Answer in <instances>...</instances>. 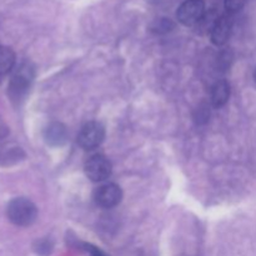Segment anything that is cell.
I'll return each instance as SVG.
<instances>
[{"label":"cell","mask_w":256,"mask_h":256,"mask_svg":"<svg viewBox=\"0 0 256 256\" xmlns=\"http://www.w3.org/2000/svg\"><path fill=\"white\" fill-rule=\"evenodd\" d=\"M8 218L16 226H30L38 218V209L26 198H16L9 202L6 209Z\"/></svg>","instance_id":"6da1fadb"},{"label":"cell","mask_w":256,"mask_h":256,"mask_svg":"<svg viewBox=\"0 0 256 256\" xmlns=\"http://www.w3.org/2000/svg\"><path fill=\"white\" fill-rule=\"evenodd\" d=\"M105 139V128L99 122H89L82 128L78 135V144L84 150L100 146Z\"/></svg>","instance_id":"7a4b0ae2"},{"label":"cell","mask_w":256,"mask_h":256,"mask_svg":"<svg viewBox=\"0 0 256 256\" xmlns=\"http://www.w3.org/2000/svg\"><path fill=\"white\" fill-rule=\"evenodd\" d=\"M205 15V2L202 0H185L178 8V20L185 26L198 25Z\"/></svg>","instance_id":"3957f363"},{"label":"cell","mask_w":256,"mask_h":256,"mask_svg":"<svg viewBox=\"0 0 256 256\" xmlns=\"http://www.w3.org/2000/svg\"><path fill=\"white\" fill-rule=\"evenodd\" d=\"M85 174L92 182H102L109 179L112 172V165L106 156L102 154L92 155L85 162Z\"/></svg>","instance_id":"277c9868"},{"label":"cell","mask_w":256,"mask_h":256,"mask_svg":"<svg viewBox=\"0 0 256 256\" xmlns=\"http://www.w3.org/2000/svg\"><path fill=\"white\" fill-rule=\"evenodd\" d=\"M34 79V69L29 64H22L12 75L9 84V92L12 99H20L29 89Z\"/></svg>","instance_id":"5b68a950"},{"label":"cell","mask_w":256,"mask_h":256,"mask_svg":"<svg viewBox=\"0 0 256 256\" xmlns=\"http://www.w3.org/2000/svg\"><path fill=\"white\" fill-rule=\"evenodd\" d=\"M95 202L99 205L100 208L104 209H112L116 205L120 204L122 199V188L116 184H105L102 186L98 188L94 195Z\"/></svg>","instance_id":"8992f818"},{"label":"cell","mask_w":256,"mask_h":256,"mask_svg":"<svg viewBox=\"0 0 256 256\" xmlns=\"http://www.w3.org/2000/svg\"><path fill=\"white\" fill-rule=\"evenodd\" d=\"M232 19L230 16V14H225L222 15L216 19L215 22L214 26H212V44L218 45H224L225 42L229 40L230 34H232Z\"/></svg>","instance_id":"52a82bcc"},{"label":"cell","mask_w":256,"mask_h":256,"mask_svg":"<svg viewBox=\"0 0 256 256\" xmlns=\"http://www.w3.org/2000/svg\"><path fill=\"white\" fill-rule=\"evenodd\" d=\"M230 85L226 80H219L212 89V104L215 108H222L229 102Z\"/></svg>","instance_id":"ba28073f"},{"label":"cell","mask_w":256,"mask_h":256,"mask_svg":"<svg viewBox=\"0 0 256 256\" xmlns=\"http://www.w3.org/2000/svg\"><path fill=\"white\" fill-rule=\"evenodd\" d=\"M45 140L54 146L64 144L66 140V128L60 122H52L45 129Z\"/></svg>","instance_id":"9c48e42d"},{"label":"cell","mask_w":256,"mask_h":256,"mask_svg":"<svg viewBox=\"0 0 256 256\" xmlns=\"http://www.w3.org/2000/svg\"><path fill=\"white\" fill-rule=\"evenodd\" d=\"M15 54L10 48L0 45V75H5L14 68Z\"/></svg>","instance_id":"30bf717a"},{"label":"cell","mask_w":256,"mask_h":256,"mask_svg":"<svg viewBox=\"0 0 256 256\" xmlns=\"http://www.w3.org/2000/svg\"><path fill=\"white\" fill-rule=\"evenodd\" d=\"M209 118H210V110L208 108V105L202 104L199 105L196 110L194 112V120L198 125H202L205 122H209Z\"/></svg>","instance_id":"8fae6325"},{"label":"cell","mask_w":256,"mask_h":256,"mask_svg":"<svg viewBox=\"0 0 256 256\" xmlns=\"http://www.w3.org/2000/svg\"><path fill=\"white\" fill-rule=\"evenodd\" d=\"M174 28V22H172V20L169 19H160L159 22H155L154 25H152V32H156V34H165V32H170V30Z\"/></svg>","instance_id":"7c38bea8"},{"label":"cell","mask_w":256,"mask_h":256,"mask_svg":"<svg viewBox=\"0 0 256 256\" xmlns=\"http://www.w3.org/2000/svg\"><path fill=\"white\" fill-rule=\"evenodd\" d=\"M52 242L50 240L45 239V240H40L35 244V252H38L39 255L42 256H48L52 252Z\"/></svg>","instance_id":"4fadbf2b"},{"label":"cell","mask_w":256,"mask_h":256,"mask_svg":"<svg viewBox=\"0 0 256 256\" xmlns=\"http://www.w3.org/2000/svg\"><path fill=\"white\" fill-rule=\"evenodd\" d=\"M246 0H225V9L229 14H234V12H238L239 10L242 9V6L245 5Z\"/></svg>","instance_id":"5bb4252c"},{"label":"cell","mask_w":256,"mask_h":256,"mask_svg":"<svg viewBox=\"0 0 256 256\" xmlns=\"http://www.w3.org/2000/svg\"><path fill=\"white\" fill-rule=\"evenodd\" d=\"M80 249H82L84 252H86L90 256H108L102 249H99V248L94 246V245H92V244H88V242H82V246H80Z\"/></svg>","instance_id":"9a60e30c"},{"label":"cell","mask_w":256,"mask_h":256,"mask_svg":"<svg viewBox=\"0 0 256 256\" xmlns=\"http://www.w3.org/2000/svg\"><path fill=\"white\" fill-rule=\"evenodd\" d=\"M232 54L229 52H222L219 55V60H218V64L222 68V70H226L230 66V62H232Z\"/></svg>","instance_id":"2e32d148"},{"label":"cell","mask_w":256,"mask_h":256,"mask_svg":"<svg viewBox=\"0 0 256 256\" xmlns=\"http://www.w3.org/2000/svg\"><path fill=\"white\" fill-rule=\"evenodd\" d=\"M254 78H255V80H256V69H255V72H254Z\"/></svg>","instance_id":"e0dca14e"}]
</instances>
